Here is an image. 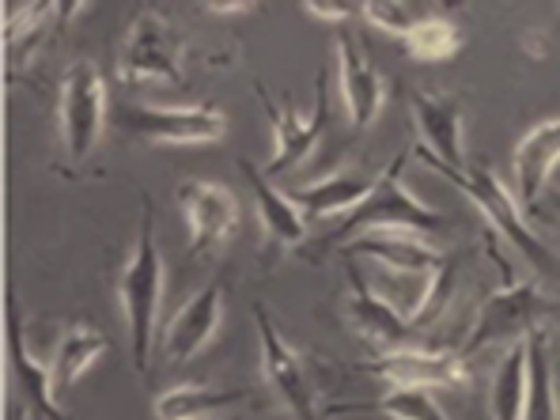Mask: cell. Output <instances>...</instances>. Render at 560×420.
Here are the masks:
<instances>
[{
    "label": "cell",
    "instance_id": "9",
    "mask_svg": "<svg viewBox=\"0 0 560 420\" xmlns=\"http://www.w3.org/2000/svg\"><path fill=\"white\" fill-rule=\"evenodd\" d=\"M326 80H329V72L323 69L318 72V95H315V114H311V118L295 114L292 103H277L261 80L254 84V95H258V103L266 106V118H269V126H273V140H277L273 163L266 167L269 178L284 175V171H295L318 148V140H323V133H326V118H329Z\"/></svg>",
    "mask_w": 560,
    "mask_h": 420
},
{
    "label": "cell",
    "instance_id": "4",
    "mask_svg": "<svg viewBox=\"0 0 560 420\" xmlns=\"http://www.w3.org/2000/svg\"><path fill=\"white\" fill-rule=\"evenodd\" d=\"M106 126V80L95 61H77L61 77V103H57V133H61V171L80 175L92 160Z\"/></svg>",
    "mask_w": 560,
    "mask_h": 420
},
{
    "label": "cell",
    "instance_id": "5",
    "mask_svg": "<svg viewBox=\"0 0 560 420\" xmlns=\"http://www.w3.org/2000/svg\"><path fill=\"white\" fill-rule=\"evenodd\" d=\"M553 318H560V303L541 284H534V280L530 284H518V280L504 284L477 311L474 326H469L463 341V360L481 349H492V345L512 349L515 341H526L538 329H546V323H553Z\"/></svg>",
    "mask_w": 560,
    "mask_h": 420
},
{
    "label": "cell",
    "instance_id": "10",
    "mask_svg": "<svg viewBox=\"0 0 560 420\" xmlns=\"http://www.w3.org/2000/svg\"><path fill=\"white\" fill-rule=\"evenodd\" d=\"M178 209L189 224V254L209 258L238 232V197L224 183L186 178L178 186Z\"/></svg>",
    "mask_w": 560,
    "mask_h": 420
},
{
    "label": "cell",
    "instance_id": "12",
    "mask_svg": "<svg viewBox=\"0 0 560 420\" xmlns=\"http://www.w3.org/2000/svg\"><path fill=\"white\" fill-rule=\"evenodd\" d=\"M357 372L378 375L390 386H424V390H435V386H466L469 378H474L469 375V364L463 360V352L424 349V345L378 352L375 360L357 364Z\"/></svg>",
    "mask_w": 560,
    "mask_h": 420
},
{
    "label": "cell",
    "instance_id": "19",
    "mask_svg": "<svg viewBox=\"0 0 560 420\" xmlns=\"http://www.w3.org/2000/svg\"><path fill=\"white\" fill-rule=\"evenodd\" d=\"M238 167H243L246 183H250L254 205H258V217H261V235H266L269 250H295V246H303V238H307V217H303L300 205L288 194H280L269 183L266 171H258L250 160H243Z\"/></svg>",
    "mask_w": 560,
    "mask_h": 420
},
{
    "label": "cell",
    "instance_id": "2",
    "mask_svg": "<svg viewBox=\"0 0 560 420\" xmlns=\"http://www.w3.org/2000/svg\"><path fill=\"white\" fill-rule=\"evenodd\" d=\"M406 160H409V152H398L390 163H386V171L378 175V186L368 194V201L360 205V209H352L349 217L334 228L329 246H345L368 232H413V235L443 232L440 212H432L420 197H413L406 186H401Z\"/></svg>",
    "mask_w": 560,
    "mask_h": 420
},
{
    "label": "cell",
    "instance_id": "17",
    "mask_svg": "<svg viewBox=\"0 0 560 420\" xmlns=\"http://www.w3.org/2000/svg\"><path fill=\"white\" fill-rule=\"evenodd\" d=\"M220 323H224V280H209L201 292L189 295L183 307H178V315L167 323V329H163V337H160L163 357H167L171 364L194 360L201 349H209Z\"/></svg>",
    "mask_w": 560,
    "mask_h": 420
},
{
    "label": "cell",
    "instance_id": "22",
    "mask_svg": "<svg viewBox=\"0 0 560 420\" xmlns=\"http://www.w3.org/2000/svg\"><path fill=\"white\" fill-rule=\"evenodd\" d=\"M530 341V337H526ZM526 341H515L504 352V360L497 364L492 375V394H489V413L492 420H523L526 409V383H530V352Z\"/></svg>",
    "mask_w": 560,
    "mask_h": 420
},
{
    "label": "cell",
    "instance_id": "23",
    "mask_svg": "<svg viewBox=\"0 0 560 420\" xmlns=\"http://www.w3.org/2000/svg\"><path fill=\"white\" fill-rule=\"evenodd\" d=\"M246 390H220V386H167L155 398V420H209L220 409L243 401Z\"/></svg>",
    "mask_w": 560,
    "mask_h": 420
},
{
    "label": "cell",
    "instance_id": "14",
    "mask_svg": "<svg viewBox=\"0 0 560 420\" xmlns=\"http://www.w3.org/2000/svg\"><path fill=\"white\" fill-rule=\"evenodd\" d=\"M337 72H341V98L352 129H372L386 103V80L372 65L364 43L349 27L337 31Z\"/></svg>",
    "mask_w": 560,
    "mask_h": 420
},
{
    "label": "cell",
    "instance_id": "11",
    "mask_svg": "<svg viewBox=\"0 0 560 420\" xmlns=\"http://www.w3.org/2000/svg\"><path fill=\"white\" fill-rule=\"evenodd\" d=\"M413 103V118L424 144L417 148V155L424 163H440L451 171H466V144H463V126H466V103L458 92H409Z\"/></svg>",
    "mask_w": 560,
    "mask_h": 420
},
{
    "label": "cell",
    "instance_id": "26",
    "mask_svg": "<svg viewBox=\"0 0 560 420\" xmlns=\"http://www.w3.org/2000/svg\"><path fill=\"white\" fill-rule=\"evenodd\" d=\"M329 413H383L390 420H447V413L435 406L432 390H424V386H394L378 401H368V406H337Z\"/></svg>",
    "mask_w": 560,
    "mask_h": 420
},
{
    "label": "cell",
    "instance_id": "6",
    "mask_svg": "<svg viewBox=\"0 0 560 420\" xmlns=\"http://www.w3.org/2000/svg\"><path fill=\"white\" fill-rule=\"evenodd\" d=\"M118 77L126 84H186L183 65V38L175 23L163 20L160 12H140L129 27V38L118 57Z\"/></svg>",
    "mask_w": 560,
    "mask_h": 420
},
{
    "label": "cell",
    "instance_id": "28",
    "mask_svg": "<svg viewBox=\"0 0 560 420\" xmlns=\"http://www.w3.org/2000/svg\"><path fill=\"white\" fill-rule=\"evenodd\" d=\"M303 12L311 20H323V23H337V27H349V20L360 12V4H303Z\"/></svg>",
    "mask_w": 560,
    "mask_h": 420
},
{
    "label": "cell",
    "instance_id": "21",
    "mask_svg": "<svg viewBox=\"0 0 560 420\" xmlns=\"http://www.w3.org/2000/svg\"><path fill=\"white\" fill-rule=\"evenodd\" d=\"M103 352H110V341H106L95 326L77 323V326L65 329V337L57 341L54 357H49V378H54L57 401H61L65 394H69L72 386L88 375V368H92Z\"/></svg>",
    "mask_w": 560,
    "mask_h": 420
},
{
    "label": "cell",
    "instance_id": "31",
    "mask_svg": "<svg viewBox=\"0 0 560 420\" xmlns=\"http://www.w3.org/2000/svg\"><path fill=\"white\" fill-rule=\"evenodd\" d=\"M228 420H238V417H228Z\"/></svg>",
    "mask_w": 560,
    "mask_h": 420
},
{
    "label": "cell",
    "instance_id": "25",
    "mask_svg": "<svg viewBox=\"0 0 560 420\" xmlns=\"http://www.w3.org/2000/svg\"><path fill=\"white\" fill-rule=\"evenodd\" d=\"M401 46H406V54L417 57V61H455L466 46V35L451 15L435 12V15H428V20H420L417 27L401 38Z\"/></svg>",
    "mask_w": 560,
    "mask_h": 420
},
{
    "label": "cell",
    "instance_id": "3",
    "mask_svg": "<svg viewBox=\"0 0 560 420\" xmlns=\"http://www.w3.org/2000/svg\"><path fill=\"white\" fill-rule=\"evenodd\" d=\"M428 167L440 171L451 186L463 189L469 201L485 212V220L492 224V232L504 235L508 243H512L515 250L523 254L534 269H538L541 277H549L560 288V258L546 246V238L534 235V228L523 220V209L515 205V197L500 186V178L492 175L489 167H474V163H469L466 171H451V167H440V163H428Z\"/></svg>",
    "mask_w": 560,
    "mask_h": 420
},
{
    "label": "cell",
    "instance_id": "24",
    "mask_svg": "<svg viewBox=\"0 0 560 420\" xmlns=\"http://www.w3.org/2000/svg\"><path fill=\"white\" fill-rule=\"evenodd\" d=\"M530 352V383H526V409L523 420H560V394L553 378V357H549V329L526 341Z\"/></svg>",
    "mask_w": 560,
    "mask_h": 420
},
{
    "label": "cell",
    "instance_id": "29",
    "mask_svg": "<svg viewBox=\"0 0 560 420\" xmlns=\"http://www.w3.org/2000/svg\"><path fill=\"white\" fill-rule=\"evenodd\" d=\"M205 12H212V15H243V12H254V4H205Z\"/></svg>",
    "mask_w": 560,
    "mask_h": 420
},
{
    "label": "cell",
    "instance_id": "16",
    "mask_svg": "<svg viewBox=\"0 0 560 420\" xmlns=\"http://www.w3.org/2000/svg\"><path fill=\"white\" fill-rule=\"evenodd\" d=\"M349 323L368 345H375L378 352L413 349V345H420L417 341L420 329L413 323H406V318L368 284V277L360 273L357 261H349Z\"/></svg>",
    "mask_w": 560,
    "mask_h": 420
},
{
    "label": "cell",
    "instance_id": "20",
    "mask_svg": "<svg viewBox=\"0 0 560 420\" xmlns=\"http://www.w3.org/2000/svg\"><path fill=\"white\" fill-rule=\"evenodd\" d=\"M378 186L375 175L364 171H337V175L318 178L315 186H303L295 194H288L303 209V217H349L352 209L368 201V194Z\"/></svg>",
    "mask_w": 560,
    "mask_h": 420
},
{
    "label": "cell",
    "instance_id": "18",
    "mask_svg": "<svg viewBox=\"0 0 560 420\" xmlns=\"http://www.w3.org/2000/svg\"><path fill=\"white\" fill-rule=\"evenodd\" d=\"M515 189L526 212L538 217V205L549 189L553 167L560 163V118H549L534 126L530 133L515 144Z\"/></svg>",
    "mask_w": 560,
    "mask_h": 420
},
{
    "label": "cell",
    "instance_id": "7",
    "mask_svg": "<svg viewBox=\"0 0 560 420\" xmlns=\"http://www.w3.org/2000/svg\"><path fill=\"white\" fill-rule=\"evenodd\" d=\"M118 126L144 144H212L228 133V118L220 106H148L126 103Z\"/></svg>",
    "mask_w": 560,
    "mask_h": 420
},
{
    "label": "cell",
    "instance_id": "1",
    "mask_svg": "<svg viewBox=\"0 0 560 420\" xmlns=\"http://www.w3.org/2000/svg\"><path fill=\"white\" fill-rule=\"evenodd\" d=\"M163 273H167V266H163V254L155 246V205L148 194H140L137 243L118 277V303H121V315H126L133 368L140 375L152 368L155 323H160V303H163Z\"/></svg>",
    "mask_w": 560,
    "mask_h": 420
},
{
    "label": "cell",
    "instance_id": "27",
    "mask_svg": "<svg viewBox=\"0 0 560 420\" xmlns=\"http://www.w3.org/2000/svg\"><path fill=\"white\" fill-rule=\"evenodd\" d=\"M435 12H440V8H432V4H360V15H364L372 27L386 31V35H394V38H406L420 20H428V15H435Z\"/></svg>",
    "mask_w": 560,
    "mask_h": 420
},
{
    "label": "cell",
    "instance_id": "13",
    "mask_svg": "<svg viewBox=\"0 0 560 420\" xmlns=\"http://www.w3.org/2000/svg\"><path fill=\"white\" fill-rule=\"evenodd\" d=\"M349 258L375 261L378 273L390 277H435L451 266L447 254H440L424 235L413 232H368L341 246Z\"/></svg>",
    "mask_w": 560,
    "mask_h": 420
},
{
    "label": "cell",
    "instance_id": "30",
    "mask_svg": "<svg viewBox=\"0 0 560 420\" xmlns=\"http://www.w3.org/2000/svg\"><path fill=\"white\" fill-rule=\"evenodd\" d=\"M541 209H553V220H560V186H549V189H546V197H541L538 212H541Z\"/></svg>",
    "mask_w": 560,
    "mask_h": 420
},
{
    "label": "cell",
    "instance_id": "15",
    "mask_svg": "<svg viewBox=\"0 0 560 420\" xmlns=\"http://www.w3.org/2000/svg\"><path fill=\"white\" fill-rule=\"evenodd\" d=\"M8 372L15 378V398H20L23 420H69L61 413V406H57L49 368L31 357L15 295L8 300Z\"/></svg>",
    "mask_w": 560,
    "mask_h": 420
},
{
    "label": "cell",
    "instance_id": "8",
    "mask_svg": "<svg viewBox=\"0 0 560 420\" xmlns=\"http://www.w3.org/2000/svg\"><path fill=\"white\" fill-rule=\"evenodd\" d=\"M254 323H258V337H261V372H266L269 390L277 394L280 406L295 420H318V390L307 364H303V357L280 337L269 307L258 303L254 307Z\"/></svg>",
    "mask_w": 560,
    "mask_h": 420
}]
</instances>
